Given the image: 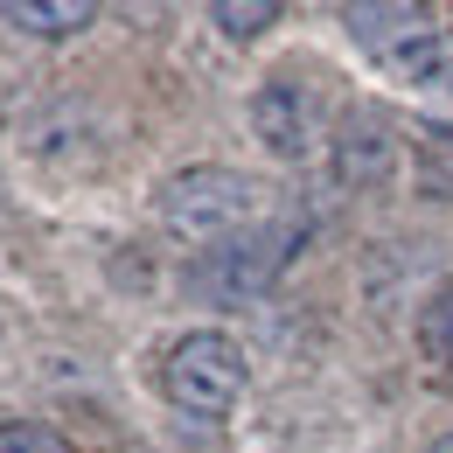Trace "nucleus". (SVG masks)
Listing matches in <instances>:
<instances>
[{
    "instance_id": "1",
    "label": "nucleus",
    "mask_w": 453,
    "mask_h": 453,
    "mask_svg": "<svg viewBox=\"0 0 453 453\" xmlns=\"http://www.w3.org/2000/svg\"><path fill=\"white\" fill-rule=\"evenodd\" d=\"M258 210H265L258 181H251L244 168H217V161L168 174L161 196H154L161 230L181 237V244H203V251H217V244H230V237H244L251 224H265Z\"/></svg>"
},
{
    "instance_id": "2",
    "label": "nucleus",
    "mask_w": 453,
    "mask_h": 453,
    "mask_svg": "<svg viewBox=\"0 0 453 453\" xmlns=\"http://www.w3.org/2000/svg\"><path fill=\"white\" fill-rule=\"evenodd\" d=\"M300 237H307L300 217L251 224L244 237H230V244H217V251H203V258L188 265V286H196L203 300H217V307H244V300L273 293V280H280L286 265H293V251H300Z\"/></svg>"
},
{
    "instance_id": "3",
    "label": "nucleus",
    "mask_w": 453,
    "mask_h": 453,
    "mask_svg": "<svg viewBox=\"0 0 453 453\" xmlns=\"http://www.w3.org/2000/svg\"><path fill=\"white\" fill-rule=\"evenodd\" d=\"M244 349L224 335V328H188V335L168 349V363H161V391H168L174 411H188V418H230L237 411V397H244Z\"/></svg>"
},
{
    "instance_id": "4",
    "label": "nucleus",
    "mask_w": 453,
    "mask_h": 453,
    "mask_svg": "<svg viewBox=\"0 0 453 453\" xmlns=\"http://www.w3.org/2000/svg\"><path fill=\"white\" fill-rule=\"evenodd\" d=\"M251 133L273 161H314V147L328 140V105L314 91V77L300 70H273L251 98Z\"/></svg>"
},
{
    "instance_id": "5",
    "label": "nucleus",
    "mask_w": 453,
    "mask_h": 453,
    "mask_svg": "<svg viewBox=\"0 0 453 453\" xmlns=\"http://www.w3.org/2000/svg\"><path fill=\"white\" fill-rule=\"evenodd\" d=\"M328 161H335V181L342 188H384L397 174V133L384 112H370V105H349L335 119V133H328Z\"/></svg>"
},
{
    "instance_id": "6",
    "label": "nucleus",
    "mask_w": 453,
    "mask_h": 453,
    "mask_svg": "<svg viewBox=\"0 0 453 453\" xmlns=\"http://www.w3.org/2000/svg\"><path fill=\"white\" fill-rule=\"evenodd\" d=\"M342 28H349L356 50H370V57L391 70V63L411 57L426 35H440V14L418 7V0H356V7H342Z\"/></svg>"
},
{
    "instance_id": "7",
    "label": "nucleus",
    "mask_w": 453,
    "mask_h": 453,
    "mask_svg": "<svg viewBox=\"0 0 453 453\" xmlns=\"http://www.w3.org/2000/svg\"><path fill=\"white\" fill-rule=\"evenodd\" d=\"M391 77L411 91V105L433 119L440 133H453V28L426 35L411 57H397V63H391Z\"/></svg>"
},
{
    "instance_id": "8",
    "label": "nucleus",
    "mask_w": 453,
    "mask_h": 453,
    "mask_svg": "<svg viewBox=\"0 0 453 453\" xmlns=\"http://www.w3.org/2000/svg\"><path fill=\"white\" fill-rule=\"evenodd\" d=\"M0 21H7V28H21V35L57 42V35L91 28V21H98V7H91V0H0Z\"/></svg>"
},
{
    "instance_id": "9",
    "label": "nucleus",
    "mask_w": 453,
    "mask_h": 453,
    "mask_svg": "<svg viewBox=\"0 0 453 453\" xmlns=\"http://www.w3.org/2000/svg\"><path fill=\"white\" fill-rule=\"evenodd\" d=\"M418 349H426V363L453 370V280H440L433 300L418 307Z\"/></svg>"
},
{
    "instance_id": "10",
    "label": "nucleus",
    "mask_w": 453,
    "mask_h": 453,
    "mask_svg": "<svg viewBox=\"0 0 453 453\" xmlns=\"http://www.w3.org/2000/svg\"><path fill=\"white\" fill-rule=\"evenodd\" d=\"M210 21L224 28L230 42H251V35H265V28L280 21V0H217Z\"/></svg>"
},
{
    "instance_id": "11",
    "label": "nucleus",
    "mask_w": 453,
    "mask_h": 453,
    "mask_svg": "<svg viewBox=\"0 0 453 453\" xmlns=\"http://www.w3.org/2000/svg\"><path fill=\"white\" fill-rule=\"evenodd\" d=\"M418 188L440 196V203H453V133H433V140L418 147Z\"/></svg>"
},
{
    "instance_id": "12",
    "label": "nucleus",
    "mask_w": 453,
    "mask_h": 453,
    "mask_svg": "<svg viewBox=\"0 0 453 453\" xmlns=\"http://www.w3.org/2000/svg\"><path fill=\"white\" fill-rule=\"evenodd\" d=\"M0 453H70L57 426H42V418H7L0 426Z\"/></svg>"
},
{
    "instance_id": "13",
    "label": "nucleus",
    "mask_w": 453,
    "mask_h": 453,
    "mask_svg": "<svg viewBox=\"0 0 453 453\" xmlns=\"http://www.w3.org/2000/svg\"><path fill=\"white\" fill-rule=\"evenodd\" d=\"M426 453H453V433H447V440H440V447H426Z\"/></svg>"
}]
</instances>
